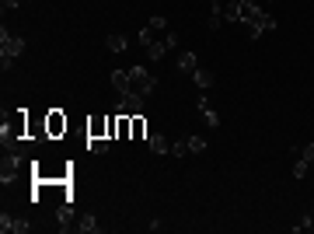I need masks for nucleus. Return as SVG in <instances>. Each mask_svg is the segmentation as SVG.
Here are the masks:
<instances>
[{"instance_id":"7ed1b4c3","label":"nucleus","mask_w":314,"mask_h":234,"mask_svg":"<svg viewBox=\"0 0 314 234\" xmlns=\"http://www.w3.org/2000/svg\"><path fill=\"white\" fill-rule=\"evenodd\" d=\"M154 84L157 80L147 74V67H129V91H137V95L147 98L150 91H154Z\"/></svg>"},{"instance_id":"2eb2a0df","label":"nucleus","mask_w":314,"mask_h":234,"mask_svg":"<svg viewBox=\"0 0 314 234\" xmlns=\"http://www.w3.org/2000/svg\"><path fill=\"white\" fill-rule=\"evenodd\" d=\"M105 46H108V49H112V53H122V49H126V46H129V39H126V35H122V32H116V35H108V39H105Z\"/></svg>"},{"instance_id":"a211bd4d","label":"nucleus","mask_w":314,"mask_h":234,"mask_svg":"<svg viewBox=\"0 0 314 234\" xmlns=\"http://www.w3.org/2000/svg\"><path fill=\"white\" fill-rule=\"evenodd\" d=\"M87 151H95V154H105V151H108V137H91V140H87Z\"/></svg>"},{"instance_id":"c85d7f7f","label":"nucleus","mask_w":314,"mask_h":234,"mask_svg":"<svg viewBox=\"0 0 314 234\" xmlns=\"http://www.w3.org/2000/svg\"><path fill=\"white\" fill-rule=\"evenodd\" d=\"M140 42H143V46H150V42H154V32H150V28H143V32H140Z\"/></svg>"},{"instance_id":"f03ea898","label":"nucleus","mask_w":314,"mask_h":234,"mask_svg":"<svg viewBox=\"0 0 314 234\" xmlns=\"http://www.w3.org/2000/svg\"><path fill=\"white\" fill-rule=\"evenodd\" d=\"M21 164H25V154H18V151L4 154V161H0V182H4V185L18 182V175H21Z\"/></svg>"},{"instance_id":"cd10ccee","label":"nucleus","mask_w":314,"mask_h":234,"mask_svg":"<svg viewBox=\"0 0 314 234\" xmlns=\"http://www.w3.org/2000/svg\"><path fill=\"white\" fill-rule=\"evenodd\" d=\"M11 224H14V220H11V217H7V214H0V231L7 234V231H11Z\"/></svg>"},{"instance_id":"f8f14e48","label":"nucleus","mask_w":314,"mask_h":234,"mask_svg":"<svg viewBox=\"0 0 314 234\" xmlns=\"http://www.w3.org/2000/svg\"><path fill=\"white\" fill-rule=\"evenodd\" d=\"M112 84H116L119 95H126L129 91V70H112Z\"/></svg>"},{"instance_id":"aec40b11","label":"nucleus","mask_w":314,"mask_h":234,"mask_svg":"<svg viewBox=\"0 0 314 234\" xmlns=\"http://www.w3.org/2000/svg\"><path fill=\"white\" fill-rule=\"evenodd\" d=\"M129 119H133V116H122V112H119V133H116V140H129Z\"/></svg>"},{"instance_id":"20e7f679","label":"nucleus","mask_w":314,"mask_h":234,"mask_svg":"<svg viewBox=\"0 0 314 234\" xmlns=\"http://www.w3.org/2000/svg\"><path fill=\"white\" fill-rule=\"evenodd\" d=\"M66 130H70V119L63 116L59 109H49L46 112V133H49V140H63Z\"/></svg>"},{"instance_id":"412c9836","label":"nucleus","mask_w":314,"mask_h":234,"mask_svg":"<svg viewBox=\"0 0 314 234\" xmlns=\"http://www.w3.org/2000/svg\"><path fill=\"white\" fill-rule=\"evenodd\" d=\"M171 154H175V157L192 154V151H189V140H175V143H171Z\"/></svg>"},{"instance_id":"6e6552de","label":"nucleus","mask_w":314,"mask_h":234,"mask_svg":"<svg viewBox=\"0 0 314 234\" xmlns=\"http://www.w3.org/2000/svg\"><path fill=\"white\" fill-rule=\"evenodd\" d=\"M91 137H108V116L87 119V140H91Z\"/></svg>"},{"instance_id":"dca6fc26","label":"nucleus","mask_w":314,"mask_h":234,"mask_svg":"<svg viewBox=\"0 0 314 234\" xmlns=\"http://www.w3.org/2000/svg\"><path fill=\"white\" fill-rule=\"evenodd\" d=\"M199 112L206 116V122H210V126H220V116H216V112H213V105H210L206 98H199Z\"/></svg>"},{"instance_id":"4be33fe9","label":"nucleus","mask_w":314,"mask_h":234,"mask_svg":"<svg viewBox=\"0 0 314 234\" xmlns=\"http://www.w3.org/2000/svg\"><path fill=\"white\" fill-rule=\"evenodd\" d=\"M189 140V151H192V154H203V151H206V140L203 137H185Z\"/></svg>"},{"instance_id":"bb28decb","label":"nucleus","mask_w":314,"mask_h":234,"mask_svg":"<svg viewBox=\"0 0 314 234\" xmlns=\"http://www.w3.org/2000/svg\"><path fill=\"white\" fill-rule=\"evenodd\" d=\"M300 157H304L307 164H314V143H307V147H304V154H300Z\"/></svg>"},{"instance_id":"9d476101","label":"nucleus","mask_w":314,"mask_h":234,"mask_svg":"<svg viewBox=\"0 0 314 234\" xmlns=\"http://www.w3.org/2000/svg\"><path fill=\"white\" fill-rule=\"evenodd\" d=\"M192 80H196L199 88L206 91V88H213V84H216V74H213V70H203V67H196V74H192Z\"/></svg>"},{"instance_id":"2f4dec72","label":"nucleus","mask_w":314,"mask_h":234,"mask_svg":"<svg viewBox=\"0 0 314 234\" xmlns=\"http://www.w3.org/2000/svg\"><path fill=\"white\" fill-rule=\"evenodd\" d=\"M223 7H241V0H223Z\"/></svg>"},{"instance_id":"b1692460","label":"nucleus","mask_w":314,"mask_h":234,"mask_svg":"<svg viewBox=\"0 0 314 234\" xmlns=\"http://www.w3.org/2000/svg\"><path fill=\"white\" fill-rule=\"evenodd\" d=\"M147 28H150V32H161V28H168V21L161 18V14H154V18L147 21Z\"/></svg>"},{"instance_id":"f3484780","label":"nucleus","mask_w":314,"mask_h":234,"mask_svg":"<svg viewBox=\"0 0 314 234\" xmlns=\"http://www.w3.org/2000/svg\"><path fill=\"white\" fill-rule=\"evenodd\" d=\"M164 53H168V42H164V39L147 46V56H150V59H164Z\"/></svg>"},{"instance_id":"4468645a","label":"nucleus","mask_w":314,"mask_h":234,"mask_svg":"<svg viewBox=\"0 0 314 234\" xmlns=\"http://www.w3.org/2000/svg\"><path fill=\"white\" fill-rule=\"evenodd\" d=\"M178 70L182 74H196V53H182L178 56Z\"/></svg>"},{"instance_id":"a878e982","label":"nucleus","mask_w":314,"mask_h":234,"mask_svg":"<svg viewBox=\"0 0 314 234\" xmlns=\"http://www.w3.org/2000/svg\"><path fill=\"white\" fill-rule=\"evenodd\" d=\"M119 133V116H108V140H116Z\"/></svg>"},{"instance_id":"ddd939ff","label":"nucleus","mask_w":314,"mask_h":234,"mask_svg":"<svg viewBox=\"0 0 314 234\" xmlns=\"http://www.w3.org/2000/svg\"><path fill=\"white\" fill-rule=\"evenodd\" d=\"M150 151H154V154H171V143H168V137L154 133V137H150Z\"/></svg>"},{"instance_id":"423d86ee","label":"nucleus","mask_w":314,"mask_h":234,"mask_svg":"<svg viewBox=\"0 0 314 234\" xmlns=\"http://www.w3.org/2000/svg\"><path fill=\"white\" fill-rule=\"evenodd\" d=\"M262 14H265V11L258 7L255 0H241V7H237V21H244V25H258Z\"/></svg>"},{"instance_id":"393cba45","label":"nucleus","mask_w":314,"mask_h":234,"mask_svg":"<svg viewBox=\"0 0 314 234\" xmlns=\"http://www.w3.org/2000/svg\"><path fill=\"white\" fill-rule=\"evenodd\" d=\"M11 231H14V234H25V231H32V224H28V220H14V224H11Z\"/></svg>"},{"instance_id":"5701e85b","label":"nucleus","mask_w":314,"mask_h":234,"mask_svg":"<svg viewBox=\"0 0 314 234\" xmlns=\"http://www.w3.org/2000/svg\"><path fill=\"white\" fill-rule=\"evenodd\" d=\"M307 172H311V164H307V161L300 157V161H297V164H294V178H304V175H307Z\"/></svg>"},{"instance_id":"f257e3e1","label":"nucleus","mask_w":314,"mask_h":234,"mask_svg":"<svg viewBox=\"0 0 314 234\" xmlns=\"http://www.w3.org/2000/svg\"><path fill=\"white\" fill-rule=\"evenodd\" d=\"M21 49H25V39L21 35H7V28H4L0 32V67L11 70V63H14V56H21Z\"/></svg>"},{"instance_id":"7c9ffc66","label":"nucleus","mask_w":314,"mask_h":234,"mask_svg":"<svg viewBox=\"0 0 314 234\" xmlns=\"http://www.w3.org/2000/svg\"><path fill=\"white\" fill-rule=\"evenodd\" d=\"M0 4H4V11H14V7H18L21 0H0Z\"/></svg>"},{"instance_id":"39448f33","label":"nucleus","mask_w":314,"mask_h":234,"mask_svg":"<svg viewBox=\"0 0 314 234\" xmlns=\"http://www.w3.org/2000/svg\"><path fill=\"white\" fill-rule=\"evenodd\" d=\"M119 112H122V116H140V112H143V95H137V91L119 95Z\"/></svg>"},{"instance_id":"0eeeda50","label":"nucleus","mask_w":314,"mask_h":234,"mask_svg":"<svg viewBox=\"0 0 314 234\" xmlns=\"http://www.w3.org/2000/svg\"><path fill=\"white\" fill-rule=\"evenodd\" d=\"M56 220H59V231H74V227H77V224H74V203H59Z\"/></svg>"},{"instance_id":"1a4fd4ad","label":"nucleus","mask_w":314,"mask_h":234,"mask_svg":"<svg viewBox=\"0 0 314 234\" xmlns=\"http://www.w3.org/2000/svg\"><path fill=\"white\" fill-rule=\"evenodd\" d=\"M143 137H147V119L140 112V116L129 119V140H143Z\"/></svg>"},{"instance_id":"6ab92c4d","label":"nucleus","mask_w":314,"mask_h":234,"mask_svg":"<svg viewBox=\"0 0 314 234\" xmlns=\"http://www.w3.org/2000/svg\"><path fill=\"white\" fill-rule=\"evenodd\" d=\"M255 28H258V32H262V35H265V32H276V18H273V14H262Z\"/></svg>"},{"instance_id":"c756f323","label":"nucleus","mask_w":314,"mask_h":234,"mask_svg":"<svg viewBox=\"0 0 314 234\" xmlns=\"http://www.w3.org/2000/svg\"><path fill=\"white\" fill-rule=\"evenodd\" d=\"M164 42H168V49H175V46H178V35H175V32H168V35H164Z\"/></svg>"},{"instance_id":"9b49d317","label":"nucleus","mask_w":314,"mask_h":234,"mask_svg":"<svg viewBox=\"0 0 314 234\" xmlns=\"http://www.w3.org/2000/svg\"><path fill=\"white\" fill-rule=\"evenodd\" d=\"M98 227H101V224H98V217H95V214H84V217H80V220H77V227H74V231L95 234V231H98Z\"/></svg>"}]
</instances>
